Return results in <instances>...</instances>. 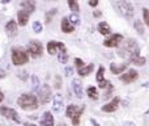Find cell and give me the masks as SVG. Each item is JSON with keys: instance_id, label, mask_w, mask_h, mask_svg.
I'll use <instances>...</instances> for the list:
<instances>
[{"instance_id": "obj_21", "label": "cell", "mask_w": 149, "mask_h": 126, "mask_svg": "<svg viewBox=\"0 0 149 126\" xmlns=\"http://www.w3.org/2000/svg\"><path fill=\"white\" fill-rule=\"evenodd\" d=\"M5 32L8 36H15L17 33V23L15 20H9L5 25Z\"/></svg>"}, {"instance_id": "obj_19", "label": "cell", "mask_w": 149, "mask_h": 126, "mask_svg": "<svg viewBox=\"0 0 149 126\" xmlns=\"http://www.w3.org/2000/svg\"><path fill=\"white\" fill-rule=\"evenodd\" d=\"M60 28H62V32L63 33H72V32L74 30V26L72 25V24L68 21L67 17H63L62 18V23H60Z\"/></svg>"}, {"instance_id": "obj_27", "label": "cell", "mask_w": 149, "mask_h": 126, "mask_svg": "<svg viewBox=\"0 0 149 126\" xmlns=\"http://www.w3.org/2000/svg\"><path fill=\"white\" fill-rule=\"evenodd\" d=\"M134 26H135V29H136V32H137L139 34H141V36H143V34L145 33L144 24H143L140 20H136V21H135V23H134Z\"/></svg>"}, {"instance_id": "obj_1", "label": "cell", "mask_w": 149, "mask_h": 126, "mask_svg": "<svg viewBox=\"0 0 149 126\" xmlns=\"http://www.w3.org/2000/svg\"><path fill=\"white\" fill-rule=\"evenodd\" d=\"M118 49V55L123 59H132L134 57H137L140 55V47L137 45V41L135 38H130L127 41H122L120 45H119Z\"/></svg>"}, {"instance_id": "obj_3", "label": "cell", "mask_w": 149, "mask_h": 126, "mask_svg": "<svg viewBox=\"0 0 149 126\" xmlns=\"http://www.w3.org/2000/svg\"><path fill=\"white\" fill-rule=\"evenodd\" d=\"M17 105L24 111H36L38 108V99L33 93H24L17 99Z\"/></svg>"}, {"instance_id": "obj_36", "label": "cell", "mask_w": 149, "mask_h": 126, "mask_svg": "<svg viewBox=\"0 0 149 126\" xmlns=\"http://www.w3.org/2000/svg\"><path fill=\"white\" fill-rule=\"evenodd\" d=\"M88 3H89V5L90 7H93V8H95L98 5V3H100V0H88Z\"/></svg>"}, {"instance_id": "obj_8", "label": "cell", "mask_w": 149, "mask_h": 126, "mask_svg": "<svg viewBox=\"0 0 149 126\" xmlns=\"http://www.w3.org/2000/svg\"><path fill=\"white\" fill-rule=\"evenodd\" d=\"M0 114L4 116L5 118L12 120V121L17 122V124H20L21 122L20 117H18V113L12 108H8V106H0Z\"/></svg>"}, {"instance_id": "obj_31", "label": "cell", "mask_w": 149, "mask_h": 126, "mask_svg": "<svg viewBox=\"0 0 149 126\" xmlns=\"http://www.w3.org/2000/svg\"><path fill=\"white\" fill-rule=\"evenodd\" d=\"M143 20H144L145 25L149 26V9L148 8H143Z\"/></svg>"}, {"instance_id": "obj_42", "label": "cell", "mask_w": 149, "mask_h": 126, "mask_svg": "<svg viewBox=\"0 0 149 126\" xmlns=\"http://www.w3.org/2000/svg\"><path fill=\"white\" fill-rule=\"evenodd\" d=\"M4 100V95H3V92H1V89H0V103Z\"/></svg>"}, {"instance_id": "obj_20", "label": "cell", "mask_w": 149, "mask_h": 126, "mask_svg": "<svg viewBox=\"0 0 149 126\" xmlns=\"http://www.w3.org/2000/svg\"><path fill=\"white\" fill-rule=\"evenodd\" d=\"M63 109V97L60 95H56L54 97V101H52V111L55 113H59Z\"/></svg>"}, {"instance_id": "obj_22", "label": "cell", "mask_w": 149, "mask_h": 126, "mask_svg": "<svg viewBox=\"0 0 149 126\" xmlns=\"http://www.w3.org/2000/svg\"><path fill=\"white\" fill-rule=\"evenodd\" d=\"M97 29H98V32H100L101 34H103V36H109V34H110V32H111L110 25H109L106 21H101V23L98 24Z\"/></svg>"}, {"instance_id": "obj_33", "label": "cell", "mask_w": 149, "mask_h": 126, "mask_svg": "<svg viewBox=\"0 0 149 126\" xmlns=\"http://www.w3.org/2000/svg\"><path fill=\"white\" fill-rule=\"evenodd\" d=\"M33 29L36 33H41L42 29H43V26H42V24L39 23V21H34L33 23Z\"/></svg>"}, {"instance_id": "obj_39", "label": "cell", "mask_w": 149, "mask_h": 126, "mask_svg": "<svg viewBox=\"0 0 149 126\" xmlns=\"http://www.w3.org/2000/svg\"><path fill=\"white\" fill-rule=\"evenodd\" d=\"M55 87H56L58 89L62 87V84H60V77H56V84H55Z\"/></svg>"}, {"instance_id": "obj_40", "label": "cell", "mask_w": 149, "mask_h": 126, "mask_svg": "<svg viewBox=\"0 0 149 126\" xmlns=\"http://www.w3.org/2000/svg\"><path fill=\"white\" fill-rule=\"evenodd\" d=\"M101 15H102V13H101V11H94V12H93V16H94V17H100Z\"/></svg>"}, {"instance_id": "obj_32", "label": "cell", "mask_w": 149, "mask_h": 126, "mask_svg": "<svg viewBox=\"0 0 149 126\" xmlns=\"http://www.w3.org/2000/svg\"><path fill=\"white\" fill-rule=\"evenodd\" d=\"M106 88H107V89H106L105 95H103V99H105V100H107V99L111 96V92H113V84H111V82L109 83L107 87H106Z\"/></svg>"}, {"instance_id": "obj_24", "label": "cell", "mask_w": 149, "mask_h": 126, "mask_svg": "<svg viewBox=\"0 0 149 126\" xmlns=\"http://www.w3.org/2000/svg\"><path fill=\"white\" fill-rule=\"evenodd\" d=\"M56 51H58V41H50L47 44V53L50 55H54L56 54Z\"/></svg>"}, {"instance_id": "obj_28", "label": "cell", "mask_w": 149, "mask_h": 126, "mask_svg": "<svg viewBox=\"0 0 149 126\" xmlns=\"http://www.w3.org/2000/svg\"><path fill=\"white\" fill-rule=\"evenodd\" d=\"M86 93L90 99H93V100H97L98 99V92H97V88L95 87H89L86 91Z\"/></svg>"}, {"instance_id": "obj_14", "label": "cell", "mask_w": 149, "mask_h": 126, "mask_svg": "<svg viewBox=\"0 0 149 126\" xmlns=\"http://www.w3.org/2000/svg\"><path fill=\"white\" fill-rule=\"evenodd\" d=\"M29 16H30V15H29L26 11L20 9L17 12V25L25 26L26 24H28V21H29Z\"/></svg>"}, {"instance_id": "obj_26", "label": "cell", "mask_w": 149, "mask_h": 126, "mask_svg": "<svg viewBox=\"0 0 149 126\" xmlns=\"http://www.w3.org/2000/svg\"><path fill=\"white\" fill-rule=\"evenodd\" d=\"M67 3H68L70 9L72 11L73 13H77L80 11V5H79V3H77V0H67Z\"/></svg>"}, {"instance_id": "obj_45", "label": "cell", "mask_w": 149, "mask_h": 126, "mask_svg": "<svg viewBox=\"0 0 149 126\" xmlns=\"http://www.w3.org/2000/svg\"><path fill=\"white\" fill-rule=\"evenodd\" d=\"M5 76V74H4V72H3V71H0V79H3V77H4Z\"/></svg>"}, {"instance_id": "obj_16", "label": "cell", "mask_w": 149, "mask_h": 126, "mask_svg": "<svg viewBox=\"0 0 149 126\" xmlns=\"http://www.w3.org/2000/svg\"><path fill=\"white\" fill-rule=\"evenodd\" d=\"M127 67H128V63H123V64L111 63L110 64V71L113 72L114 75H119V74H123V72L127 70Z\"/></svg>"}, {"instance_id": "obj_2", "label": "cell", "mask_w": 149, "mask_h": 126, "mask_svg": "<svg viewBox=\"0 0 149 126\" xmlns=\"http://www.w3.org/2000/svg\"><path fill=\"white\" fill-rule=\"evenodd\" d=\"M113 7H114V9L116 11L118 15H120L122 17L127 18V20H130L135 13L134 5H132L130 1H127V0H114Z\"/></svg>"}, {"instance_id": "obj_25", "label": "cell", "mask_w": 149, "mask_h": 126, "mask_svg": "<svg viewBox=\"0 0 149 126\" xmlns=\"http://www.w3.org/2000/svg\"><path fill=\"white\" fill-rule=\"evenodd\" d=\"M130 62L136 64V66H144L147 63V59L144 57H141V55H137V57H134L132 59H130Z\"/></svg>"}, {"instance_id": "obj_12", "label": "cell", "mask_w": 149, "mask_h": 126, "mask_svg": "<svg viewBox=\"0 0 149 126\" xmlns=\"http://www.w3.org/2000/svg\"><path fill=\"white\" fill-rule=\"evenodd\" d=\"M58 59L60 63H67L68 62V53L67 47L63 42H58Z\"/></svg>"}, {"instance_id": "obj_18", "label": "cell", "mask_w": 149, "mask_h": 126, "mask_svg": "<svg viewBox=\"0 0 149 126\" xmlns=\"http://www.w3.org/2000/svg\"><path fill=\"white\" fill-rule=\"evenodd\" d=\"M41 125L42 126H54V116H52L51 112H45L41 118Z\"/></svg>"}, {"instance_id": "obj_15", "label": "cell", "mask_w": 149, "mask_h": 126, "mask_svg": "<svg viewBox=\"0 0 149 126\" xmlns=\"http://www.w3.org/2000/svg\"><path fill=\"white\" fill-rule=\"evenodd\" d=\"M72 88H73L74 95H76L79 99H81L82 96H84V91H82V83H81V80L73 79V82H72Z\"/></svg>"}, {"instance_id": "obj_44", "label": "cell", "mask_w": 149, "mask_h": 126, "mask_svg": "<svg viewBox=\"0 0 149 126\" xmlns=\"http://www.w3.org/2000/svg\"><path fill=\"white\" fill-rule=\"evenodd\" d=\"M10 1H12V0H1L3 4H8V3H10Z\"/></svg>"}, {"instance_id": "obj_37", "label": "cell", "mask_w": 149, "mask_h": 126, "mask_svg": "<svg viewBox=\"0 0 149 126\" xmlns=\"http://www.w3.org/2000/svg\"><path fill=\"white\" fill-rule=\"evenodd\" d=\"M18 76H20L22 80H26V79H28V72L21 71V72H18Z\"/></svg>"}, {"instance_id": "obj_43", "label": "cell", "mask_w": 149, "mask_h": 126, "mask_svg": "<svg viewBox=\"0 0 149 126\" xmlns=\"http://www.w3.org/2000/svg\"><path fill=\"white\" fill-rule=\"evenodd\" d=\"M92 124H93V125H94V126H101V125H100V124H98V122H97V121H95V120H92Z\"/></svg>"}, {"instance_id": "obj_11", "label": "cell", "mask_w": 149, "mask_h": 126, "mask_svg": "<svg viewBox=\"0 0 149 126\" xmlns=\"http://www.w3.org/2000/svg\"><path fill=\"white\" fill-rule=\"evenodd\" d=\"M119 104H120V97H114L110 103L105 104L102 106V112H105V113H113V112H115L119 108Z\"/></svg>"}, {"instance_id": "obj_46", "label": "cell", "mask_w": 149, "mask_h": 126, "mask_svg": "<svg viewBox=\"0 0 149 126\" xmlns=\"http://www.w3.org/2000/svg\"><path fill=\"white\" fill-rule=\"evenodd\" d=\"M24 126H37V125H34V124H25Z\"/></svg>"}, {"instance_id": "obj_17", "label": "cell", "mask_w": 149, "mask_h": 126, "mask_svg": "<svg viewBox=\"0 0 149 126\" xmlns=\"http://www.w3.org/2000/svg\"><path fill=\"white\" fill-rule=\"evenodd\" d=\"M21 8L30 15L36 11V1L34 0H22L21 1Z\"/></svg>"}, {"instance_id": "obj_41", "label": "cell", "mask_w": 149, "mask_h": 126, "mask_svg": "<svg viewBox=\"0 0 149 126\" xmlns=\"http://www.w3.org/2000/svg\"><path fill=\"white\" fill-rule=\"evenodd\" d=\"M124 126H135V124H134V122L127 121V122H124Z\"/></svg>"}, {"instance_id": "obj_30", "label": "cell", "mask_w": 149, "mask_h": 126, "mask_svg": "<svg viewBox=\"0 0 149 126\" xmlns=\"http://www.w3.org/2000/svg\"><path fill=\"white\" fill-rule=\"evenodd\" d=\"M67 18H68V21H70L73 26L74 25H79V24H80V17L76 15V13H72V15H71L70 17H67Z\"/></svg>"}, {"instance_id": "obj_34", "label": "cell", "mask_w": 149, "mask_h": 126, "mask_svg": "<svg viewBox=\"0 0 149 126\" xmlns=\"http://www.w3.org/2000/svg\"><path fill=\"white\" fill-rule=\"evenodd\" d=\"M31 79H33V89L34 91L39 89V79L36 76V75H33V76H31Z\"/></svg>"}, {"instance_id": "obj_6", "label": "cell", "mask_w": 149, "mask_h": 126, "mask_svg": "<svg viewBox=\"0 0 149 126\" xmlns=\"http://www.w3.org/2000/svg\"><path fill=\"white\" fill-rule=\"evenodd\" d=\"M43 53V46L39 41L37 39H31L28 45V54H30L33 58H39Z\"/></svg>"}, {"instance_id": "obj_5", "label": "cell", "mask_w": 149, "mask_h": 126, "mask_svg": "<svg viewBox=\"0 0 149 126\" xmlns=\"http://www.w3.org/2000/svg\"><path fill=\"white\" fill-rule=\"evenodd\" d=\"M82 112H84V108H79L77 105H74V104H71V105L67 106V117L68 118H71V121H72V124L74 126H77L80 124V117H81Z\"/></svg>"}, {"instance_id": "obj_35", "label": "cell", "mask_w": 149, "mask_h": 126, "mask_svg": "<svg viewBox=\"0 0 149 126\" xmlns=\"http://www.w3.org/2000/svg\"><path fill=\"white\" fill-rule=\"evenodd\" d=\"M74 64H76L77 70H79V68H81V67H84V66H85V64H84V61H82V59H80V58H74Z\"/></svg>"}, {"instance_id": "obj_7", "label": "cell", "mask_w": 149, "mask_h": 126, "mask_svg": "<svg viewBox=\"0 0 149 126\" xmlns=\"http://www.w3.org/2000/svg\"><path fill=\"white\" fill-rule=\"evenodd\" d=\"M38 96H39V101H41V104H47L52 97L51 87H50L49 84H43L38 89Z\"/></svg>"}, {"instance_id": "obj_23", "label": "cell", "mask_w": 149, "mask_h": 126, "mask_svg": "<svg viewBox=\"0 0 149 126\" xmlns=\"http://www.w3.org/2000/svg\"><path fill=\"white\" fill-rule=\"evenodd\" d=\"M93 70H94V64L90 63V64H88V66H84V67H81V68H79V75L80 76H88Z\"/></svg>"}, {"instance_id": "obj_38", "label": "cell", "mask_w": 149, "mask_h": 126, "mask_svg": "<svg viewBox=\"0 0 149 126\" xmlns=\"http://www.w3.org/2000/svg\"><path fill=\"white\" fill-rule=\"evenodd\" d=\"M72 74H73V68H72V67H65V75H67V76H71Z\"/></svg>"}, {"instance_id": "obj_10", "label": "cell", "mask_w": 149, "mask_h": 126, "mask_svg": "<svg viewBox=\"0 0 149 126\" xmlns=\"http://www.w3.org/2000/svg\"><path fill=\"white\" fill-rule=\"evenodd\" d=\"M137 79V71L136 70H127L126 72H123V74L120 75V80L124 83V84H131V83H134L135 80Z\"/></svg>"}, {"instance_id": "obj_29", "label": "cell", "mask_w": 149, "mask_h": 126, "mask_svg": "<svg viewBox=\"0 0 149 126\" xmlns=\"http://www.w3.org/2000/svg\"><path fill=\"white\" fill-rule=\"evenodd\" d=\"M56 13H58V9H56V8H52V9H50L49 12L46 13V23H47V24L51 23L52 17H54V16L56 15Z\"/></svg>"}, {"instance_id": "obj_47", "label": "cell", "mask_w": 149, "mask_h": 126, "mask_svg": "<svg viewBox=\"0 0 149 126\" xmlns=\"http://www.w3.org/2000/svg\"><path fill=\"white\" fill-rule=\"evenodd\" d=\"M59 126H67V125H64V124H62V125H59Z\"/></svg>"}, {"instance_id": "obj_9", "label": "cell", "mask_w": 149, "mask_h": 126, "mask_svg": "<svg viewBox=\"0 0 149 126\" xmlns=\"http://www.w3.org/2000/svg\"><path fill=\"white\" fill-rule=\"evenodd\" d=\"M123 41V36L122 34H111L107 39L103 41V46L105 47H118L120 42Z\"/></svg>"}, {"instance_id": "obj_4", "label": "cell", "mask_w": 149, "mask_h": 126, "mask_svg": "<svg viewBox=\"0 0 149 126\" xmlns=\"http://www.w3.org/2000/svg\"><path fill=\"white\" fill-rule=\"evenodd\" d=\"M12 63L15 66H24L29 62V54L21 47H13L12 49Z\"/></svg>"}, {"instance_id": "obj_13", "label": "cell", "mask_w": 149, "mask_h": 126, "mask_svg": "<svg viewBox=\"0 0 149 126\" xmlns=\"http://www.w3.org/2000/svg\"><path fill=\"white\" fill-rule=\"evenodd\" d=\"M103 75H105V67L101 66L100 68H98V71H97V75H95V80H97L100 88H106V87H107V84L110 83L109 80L105 79V76H103Z\"/></svg>"}]
</instances>
